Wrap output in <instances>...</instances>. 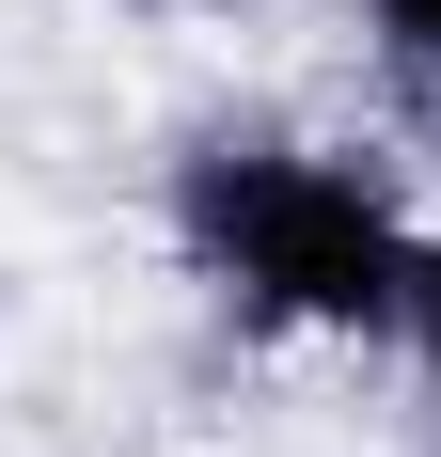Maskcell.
<instances>
[{"instance_id":"obj_1","label":"cell","mask_w":441,"mask_h":457,"mask_svg":"<svg viewBox=\"0 0 441 457\" xmlns=\"http://www.w3.org/2000/svg\"><path fill=\"white\" fill-rule=\"evenodd\" d=\"M158 237L253 347H395L426 269V205L315 127H189L158 174Z\"/></svg>"},{"instance_id":"obj_3","label":"cell","mask_w":441,"mask_h":457,"mask_svg":"<svg viewBox=\"0 0 441 457\" xmlns=\"http://www.w3.org/2000/svg\"><path fill=\"white\" fill-rule=\"evenodd\" d=\"M410 378H426V411H441V221H426V269H410Z\"/></svg>"},{"instance_id":"obj_2","label":"cell","mask_w":441,"mask_h":457,"mask_svg":"<svg viewBox=\"0 0 441 457\" xmlns=\"http://www.w3.org/2000/svg\"><path fill=\"white\" fill-rule=\"evenodd\" d=\"M347 16H362V47H379V79L441 95V0H347Z\"/></svg>"},{"instance_id":"obj_4","label":"cell","mask_w":441,"mask_h":457,"mask_svg":"<svg viewBox=\"0 0 441 457\" xmlns=\"http://www.w3.org/2000/svg\"><path fill=\"white\" fill-rule=\"evenodd\" d=\"M426 457H441V426H426Z\"/></svg>"}]
</instances>
